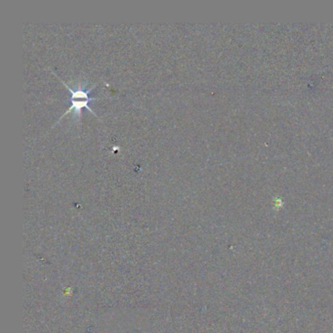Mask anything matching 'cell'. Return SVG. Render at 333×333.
<instances>
[{"mask_svg": "<svg viewBox=\"0 0 333 333\" xmlns=\"http://www.w3.org/2000/svg\"><path fill=\"white\" fill-rule=\"evenodd\" d=\"M59 79L65 84V86L70 90V102H71V105L70 106V108L67 110V112L63 115V117H65L67 114H69L70 112H72V110H74L75 112V116H78L80 117L81 116V110L83 107H86L88 110H90V112L92 114H94L96 116V118H98V116L94 113V110H92L89 106V103L91 101H94L96 100V98H91L89 97L88 93L94 88V86H92L91 88L87 89L86 91L85 90H82V89H77V90H72L65 81H63L60 77ZM62 117V118H63Z\"/></svg>", "mask_w": 333, "mask_h": 333, "instance_id": "1", "label": "cell"}]
</instances>
